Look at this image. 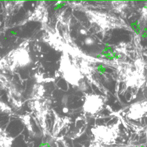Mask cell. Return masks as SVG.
Masks as SVG:
<instances>
[{
  "label": "cell",
  "instance_id": "6da1fadb",
  "mask_svg": "<svg viewBox=\"0 0 147 147\" xmlns=\"http://www.w3.org/2000/svg\"><path fill=\"white\" fill-rule=\"evenodd\" d=\"M59 69L64 80L72 87H85L84 76L80 68L71 61L67 52L64 51L61 58Z\"/></svg>",
  "mask_w": 147,
  "mask_h": 147
},
{
  "label": "cell",
  "instance_id": "7a4b0ae2",
  "mask_svg": "<svg viewBox=\"0 0 147 147\" xmlns=\"http://www.w3.org/2000/svg\"><path fill=\"white\" fill-rule=\"evenodd\" d=\"M31 63V58L25 47H20L11 53L0 62V65L8 70L14 71L18 68L27 66Z\"/></svg>",
  "mask_w": 147,
  "mask_h": 147
},
{
  "label": "cell",
  "instance_id": "3957f363",
  "mask_svg": "<svg viewBox=\"0 0 147 147\" xmlns=\"http://www.w3.org/2000/svg\"><path fill=\"white\" fill-rule=\"evenodd\" d=\"M104 105L105 102L102 96L91 94L85 96L82 103V109L85 113L92 115L101 112Z\"/></svg>",
  "mask_w": 147,
  "mask_h": 147
},
{
  "label": "cell",
  "instance_id": "277c9868",
  "mask_svg": "<svg viewBox=\"0 0 147 147\" xmlns=\"http://www.w3.org/2000/svg\"><path fill=\"white\" fill-rule=\"evenodd\" d=\"M92 132L94 136L98 140L105 142L107 141L109 142L111 140H115L114 135L115 134V131L113 128H110L105 126H98L95 128L92 129Z\"/></svg>",
  "mask_w": 147,
  "mask_h": 147
},
{
  "label": "cell",
  "instance_id": "5b68a950",
  "mask_svg": "<svg viewBox=\"0 0 147 147\" xmlns=\"http://www.w3.org/2000/svg\"><path fill=\"white\" fill-rule=\"evenodd\" d=\"M147 113V101H144L131 105L128 116L129 118L137 120L143 117Z\"/></svg>",
  "mask_w": 147,
  "mask_h": 147
},
{
  "label": "cell",
  "instance_id": "8992f818",
  "mask_svg": "<svg viewBox=\"0 0 147 147\" xmlns=\"http://www.w3.org/2000/svg\"><path fill=\"white\" fill-rule=\"evenodd\" d=\"M14 139L0 129V147H12Z\"/></svg>",
  "mask_w": 147,
  "mask_h": 147
},
{
  "label": "cell",
  "instance_id": "52a82bcc",
  "mask_svg": "<svg viewBox=\"0 0 147 147\" xmlns=\"http://www.w3.org/2000/svg\"><path fill=\"white\" fill-rule=\"evenodd\" d=\"M85 44L87 45H92L95 42V40L92 37V36H88L84 40Z\"/></svg>",
  "mask_w": 147,
  "mask_h": 147
}]
</instances>
